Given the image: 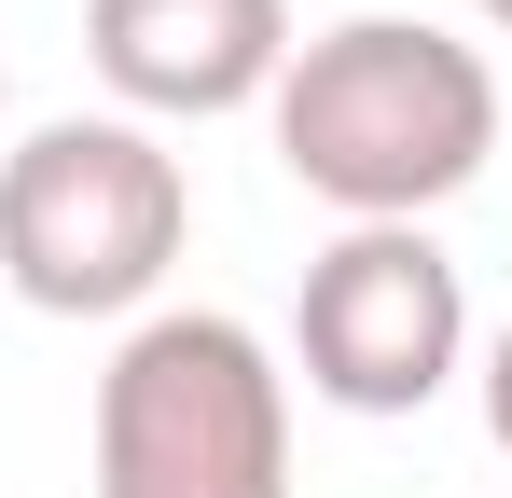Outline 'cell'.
Masks as SVG:
<instances>
[{
	"label": "cell",
	"mask_w": 512,
	"mask_h": 498,
	"mask_svg": "<svg viewBox=\"0 0 512 498\" xmlns=\"http://www.w3.org/2000/svg\"><path fill=\"white\" fill-rule=\"evenodd\" d=\"M97 498H291V374L222 305H153L97 374Z\"/></svg>",
	"instance_id": "2"
},
{
	"label": "cell",
	"mask_w": 512,
	"mask_h": 498,
	"mask_svg": "<svg viewBox=\"0 0 512 498\" xmlns=\"http://www.w3.org/2000/svg\"><path fill=\"white\" fill-rule=\"evenodd\" d=\"M84 56L125 111H167V125H208V111H250L291 70V0H84Z\"/></svg>",
	"instance_id": "5"
},
{
	"label": "cell",
	"mask_w": 512,
	"mask_h": 498,
	"mask_svg": "<svg viewBox=\"0 0 512 498\" xmlns=\"http://www.w3.org/2000/svg\"><path fill=\"white\" fill-rule=\"evenodd\" d=\"M263 111H277V166L319 208H346V222H429L499 153L485 42H457L429 14H346L319 42H291V70H277Z\"/></svg>",
	"instance_id": "1"
},
{
	"label": "cell",
	"mask_w": 512,
	"mask_h": 498,
	"mask_svg": "<svg viewBox=\"0 0 512 498\" xmlns=\"http://www.w3.org/2000/svg\"><path fill=\"white\" fill-rule=\"evenodd\" d=\"M471 14H485V28H512V0H471Z\"/></svg>",
	"instance_id": "7"
},
{
	"label": "cell",
	"mask_w": 512,
	"mask_h": 498,
	"mask_svg": "<svg viewBox=\"0 0 512 498\" xmlns=\"http://www.w3.org/2000/svg\"><path fill=\"white\" fill-rule=\"evenodd\" d=\"M180 236H194V180L125 111L28 125L0 153V291H28L42 319H139Z\"/></svg>",
	"instance_id": "3"
},
{
	"label": "cell",
	"mask_w": 512,
	"mask_h": 498,
	"mask_svg": "<svg viewBox=\"0 0 512 498\" xmlns=\"http://www.w3.org/2000/svg\"><path fill=\"white\" fill-rule=\"evenodd\" d=\"M0 97H14V83H0Z\"/></svg>",
	"instance_id": "8"
},
{
	"label": "cell",
	"mask_w": 512,
	"mask_h": 498,
	"mask_svg": "<svg viewBox=\"0 0 512 498\" xmlns=\"http://www.w3.org/2000/svg\"><path fill=\"white\" fill-rule=\"evenodd\" d=\"M291 360L333 415H429L443 374L471 360V291L429 222H346L305 263V305H291Z\"/></svg>",
	"instance_id": "4"
},
{
	"label": "cell",
	"mask_w": 512,
	"mask_h": 498,
	"mask_svg": "<svg viewBox=\"0 0 512 498\" xmlns=\"http://www.w3.org/2000/svg\"><path fill=\"white\" fill-rule=\"evenodd\" d=\"M485 429H499V457H512V319H499V346H485Z\"/></svg>",
	"instance_id": "6"
}]
</instances>
